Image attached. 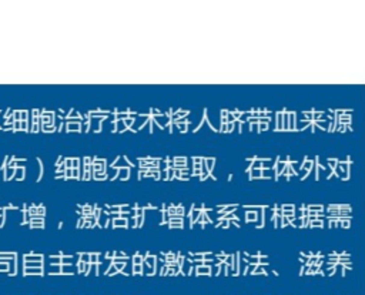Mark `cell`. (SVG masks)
Listing matches in <instances>:
<instances>
[{
  "instance_id": "37",
  "label": "cell",
  "mask_w": 365,
  "mask_h": 295,
  "mask_svg": "<svg viewBox=\"0 0 365 295\" xmlns=\"http://www.w3.org/2000/svg\"><path fill=\"white\" fill-rule=\"evenodd\" d=\"M167 269H169V267H167V265L164 264V265H163V268H161V271H160V275H163V277H164V275L167 274Z\"/></svg>"
},
{
  "instance_id": "29",
  "label": "cell",
  "mask_w": 365,
  "mask_h": 295,
  "mask_svg": "<svg viewBox=\"0 0 365 295\" xmlns=\"http://www.w3.org/2000/svg\"><path fill=\"white\" fill-rule=\"evenodd\" d=\"M329 228H339V220H329Z\"/></svg>"
},
{
  "instance_id": "27",
  "label": "cell",
  "mask_w": 365,
  "mask_h": 295,
  "mask_svg": "<svg viewBox=\"0 0 365 295\" xmlns=\"http://www.w3.org/2000/svg\"><path fill=\"white\" fill-rule=\"evenodd\" d=\"M274 225H275V228H283V217H275Z\"/></svg>"
},
{
  "instance_id": "6",
  "label": "cell",
  "mask_w": 365,
  "mask_h": 295,
  "mask_svg": "<svg viewBox=\"0 0 365 295\" xmlns=\"http://www.w3.org/2000/svg\"><path fill=\"white\" fill-rule=\"evenodd\" d=\"M257 220H258V213H257L255 210H248L247 213H245V221L247 223H255Z\"/></svg>"
},
{
  "instance_id": "13",
  "label": "cell",
  "mask_w": 365,
  "mask_h": 295,
  "mask_svg": "<svg viewBox=\"0 0 365 295\" xmlns=\"http://www.w3.org/2000/svg\"><path fill=\"white\" fill-rule=\"evenodd\" d=\"M67 131H82V123H70V124H67Z\"/></svg>"
},
{
  "instance_id": "3",
  "label": "cell",
  "mask_w": 365,
  "mask_h": 295,
  "mask_svg": "<svg viewBox=\"0 0 365 295\" xmlns=\"http://www.w3.org/2000/svg\"><path fill=\"white\" fill-rule=\"evenodd\" d=\"M312 168H314V160H310L308 157H305V158L302 160V164H301V167H300V171H308V173H311V171H312Z\"/></svg>"
},
{
  "instance_id": "18",
  "label": "cell",
  "mask_w": 365,
  "mask_h": 295,
  "mask_svg": "<svg viewBox=\"0 0 365 295\" xmlns=\"http://www.w3.org/2000/svg\"><path fill=\"white\" fill-rule=\"evenodd\" d=\"M175 214H177V215H183V217H184L185 208H184V205H183V204H175Z\"/></svg>"
},
{
  "instance_id": "33",
  "label": "cell",
  "mask_w": 365,
  "mask_h": 295,
  "mask_svg": "<svg viewBox=\"0 0 365 295\" xmlns=\"http://www.w3.org/2000/svg\"><path fill=\"white\" fill-rule=\"evenodd\" d=\"M288 225H291V223H289V220L287 218V217H283V228H285V227H288Z\"/></svg>"
},
{
  "instance_id": "35",
  "label": "cell",
  "mask_w": 365,
  "mask_h": 295,
  "mask_svg": "<svg viewBox=\"0 0 365 295\" xmlns=\"http://www.w3.org/2000/svg\"><path fill=\"white\" fill-rule=\"evenodd\" d=\"M104 257H106V260H113L114 258V251H109Z\"/></svg>"
},
{
  "instance_id": "34",
  "label": "cell",
  "mask_w": 365,
  "mask_h": 295,
  "mask_svg": "<svg viewBox=\"0 0 365 295\" xmlns=\"http://www.w3.org/2000/svg\"><path fill=\"white\" fill-rule=\"evenodd\" d=\"M203 160V157H193V164H201Z\"/></svg>"
},
{
  "instance_id": "39",
  "label": "cell",
  "mask_w": 365,
  "mask_h": 295,
  "mask_svg": "<svg viewBox=\"0 0 365 295\" xmlns=\"http://www.w3.org/2000/svg\"><path fill=\"white\" fill-rule=\"evenodd\" d=\"M307 268H308V265H304V267L301 268V269H300V275H304L305 271H307Z\"/></svg>"
},
{
  "instance_id": "40",
  "label": "cell",
  "mask_w": 365,
  "mask_h": 295,
  "mask_svg": "<svg viewBox=\"0 0 365 295\" xmlns=\"http://www.w3.org/2000/svg\"><path fill=\"white\" fill-rule=\"evenodd\" d=\"M71 177V168H67L66 170V178H70Z\"/></svg>"
},
{
  "instance_id": "5",
  "label": "cell",
  "mask_w": 365,
  "mask_h": 295,
  "mask_svg": "<svg viewBox=\"0 0 365 295\" xmlns=\"http://www.w3.org/2000/svg\"><path fill=\"white\" fill-rule=\"evenodd\" d=\"M297 130V114L295 113H288V131Z\"/></svg>"
},
{
  "instance_id": "20",
  "label": "cell",
  "mask_w": 365,
  "mask_h": 295,
  "mask_svg": "<svg viewBox=\"0 0 365 295\" xmlns=\"http://www.w3.org/2000/svg\"><path fill=\"white\" fill-rule=\"evenodd\" d=\"M224 264H225V265H230V267H231V269H233V264H234V254H231V255H228V254H227V257H225V260H224Z\"/></svg>"
},
{
  "instance_id": "22",
  "label": "cell",
  "mask_w": 365,
  "mask_h": 295,
  "mask_svg": "<svg viewBox=\"0 0 365 295\" xmlns=\"http://www.w3.org/2000/svg\"><path fill=\"white\" fill-rule=\"evenodd\" d=\"M169 227L171 229H180L184 228V223H169Z\"/></svg>"
},
{
  "instance_id": "15",
  "label": "cell",
  "mask_w": 365,
  "mask_h": 295,
  "mask_svg": "<svg viewBox=\"0 0 365 295\" xmlns=\"http://www.w3.org/2000/svg\"><path fill=\"white\" fill-rule=\"evenodd\" d=\"M308 227L310 228H315V227H320V228H324V223H322L320 218L317 220H312V221H310V224H308Z\"/></svg>"
},
{
  "instance_id": "23",
  "label": "cell",
  "mask_w": 365,
  "mask_h": 295,
  "mask_svg": "<svg viewBox=\"0 0 365 295\" xmlns=\"http://www.w3.org/2000/svg\"><path fill=\"white\" fill-rule=\"evenodd\" d=\"M312 111H314V110H310V111H304V113H302V118H304V120H307V121H310V123H311V121H312Z\"/></svg>"
},
{
  "instance_id": "16",
  "label": "cell",
  "mask_w": 365,
  "mask_h": 295,
  "mask_svg": "<svg viewBox=\"0 0 365 295\" xmlns=\"http://www.w3.org/2000/svg\"><path fill=\"white\" fill-rule=\"evenodd\" d=\"M101 255V252H91L90 254V264H100V261H98V257Z\"/></svg>"
},
{
  "instance_id": "21",
  "label": "cell",
  "mask_w": 365,
  "mask_h": 295,
  "mask_svg": "<svg viewBox=\"0 0 365 295\" xmlns=\"http://www.w3.org/2000/svg\"><path fill=\"white\" fill-rule=\"evenodd\" d=\"M327 164H328V167L331 170H335L337 168V165H338V158H328L327 160Z\"/></svg>"
},
{
  "instance_id": "26",
  "label": "cell",
  "mask_w": 365,
  "mask_h": 295,
  "mask_svg": "<svg viewBox=\"0 0 365 295\" xmlns=\"http://www.w3.org/2000/svg\"><path fill=\"white\" fill-rule=\"evenodd\" d=\"M281 210L283 211H295V205L294 204H284V205H281Z\"/></svg>"
},
{
  "instance_id": "9",
  "label": "cell",
  "mask_w": 365,
  "mask_h": 295,
  "mask_svg": "<svg viewBox=\"0 0 365 295\" xmlns=\"http://www.w3.org/2000/svg\"><path fill=\"white\" fill-rule=\"evenodd\" d=\"M258 178H262V170L252 168L250 173V180H258Z\"/></svg>"
},
{
  "instance_id": "24",
  "label": "cell",
  "mask_w": 365,
  "mask_h": 295,
  "mask_svg": "<svg viewBox=\"0 0 365 295\" xmlns=\"http://www.w3.org/2000/svg\"><path fill=\"white\" fill-rule=\"evenodd\" d=\"M268 126H270V123H264V121H260V123H258V133L268 130Z\"/></svg>"
},
{
  "instance_id": "12",
  "label": "cell",
  "mask_w": 365,
  "mask_h": 295,
  "mask_svg": "<svg viewBox=\"0 0 365 295\" xmlns=\"http://www.w3.org/2000/svg\"><path fill=\"white\" fill-rule=\"evenodd\" d=\"M254 268H255V269H254V271L251 272V275H260V274H262V275H268L267 271H265V269L262 268L261 264H257V265H255Z\"/></svg>"
},
{
  "instance_id": "7",
  "label": "cell",
  "mask_w": 365,
  "mask_h": 295,
  "mask_svg": "<svg viewBox=\"0 0 365 295\" xmlns=\"http://www.w3.org/2000/svg\"><path fill=\"white\" fill-rule=\"evenodd\" d=\"M215 163H217V160L213 158V157H210V158H204V164H206V167H207L208 173L210 174H213V170H214V165H215Z\"/></svg>"
},
{
  "instance_id": "14",
  "label": "cell",
  "mask_w": 365,
  "mask_h": 295,
  "mask_svg": "<svg viewBox=\"0 0 365 295\" xmlns=\"http://www.w3.org/2000/svg\"><path fill=\"white\" fill-rule=\"evenodd\" d=\"M173 126H177V128H178L180 133H187L188 131V126H190V121H187V123H178V124H173Z\"/></svg>"
},
{
  "instance_id": "19",
  "label": "cell",
  "mask_w": 365,
  "mask_h": 295,
  "mask_svg": "<svg viewBox=\"0 0 365 295\" xmlns=\"http://www.w3.org/2000/svg\"><path fill=\"white\" fill-rule=\"evenodd\" d=\"M113 262V261H111ZM113 265H114V268L117 269V272L120 274L123 269L125 268V265H127V262H113Z\"/></svg>"
},
{
  "instance_id": "38",
  "label": "cell",
  "mask_w": 365,
  "mask_h": 295,
  "mask_svg": "<svg viewBox=\"0 0 365 295\" xmlns=\"http://www.w3.org/2000/svg\"><path fill=\"white\" fill-rule=\"evenodd\" d=\"M220 131H221V133H227V123H221Z\"/></svg>"
},
{
  "instance_id": "41",
  "label": "cell",
  "mask_w": 365,
  "mask_h": 295,
  "mask_svg": "<svg viewBox=\"0 0 365 295\" xmlns=\"http://www.w3.org/2000/svg\"><path fill=\"white\" fill-rule=\"evenodd\" d=\"M228 114V110H221V117H227Z\"/></svg>"
},
{
  "instance_id": "25",
  "label": "cell",
  "mask_w": 365,
  "mask_h": 295,
  "mask_svg": "<svg viewBox=\"0 0 365 295\" xmlns=\"http://www.w3.org/2000/svg\"><path fill=\"white\" fill-rule=\"evenodd\" d=\"M79 258H80V261H83V262H90V254L80 252V254H79Z\"/></svg>"
},
{
  "instance_id": "8",
  "label": "cell",
  "mask_w": 365,
  "mask_h": 295,
  "mask_svg": "<svg viewBox=\"0 0 365 295\" xmlns=\"http://www.w3.org/2000/svg\"><path fill=\"white\" fill-rule=\"evenodd\" d=\"M275 124H277V126L274 127V130L283 131V111L275 114Z\"/></svg>"
},
{
  "instance_id": "42",
  "label": "cell",
  "mask_w": 365,
  "mask_h": 295,
  "mask_svg": "<svg viewBox=\"0 0 365 295\" xmlns=\"http://www.w3.org/2000/svg\"><path fill=\"white\" fill-rule=\"evenodd\" d=\"M84 164H91V158L90 157H86L84 158Z\"/></svg>"
},
{
  "instance_id": "1",
  "label": "cell",
  "mask_w": 365,
  "mask_h": 295,
  "mask_svg": "<svg viewBox=\"0 0 365 295\" xmlns=\"http://www.w3.org/2000/svg\"><path fill=\"white\" fill-rule=\"evenodd\" d=\"M117 170V175H116V180H120V181H125L130 178V170L131 167L125 165V167H120V168H116Z\"/></svg>"
},
{
  "instance_id": "17",
  "label": "cell",
  "mask_w": 365,
  "mask_h": 295,
  "mask_svg": "<svg viewBox=\"0 0 365 295\" xmlns=\"http://www.w3.org/2000/svg\"><path fill=\"white\" fill-rule=\"evenodd\" d=\"M143 261H144V255H141L140 252H136L133 255V264H143Z\"/></svg>"
},
{
  "instance_id": "4",
  "label": "cell",
  "mask_w": 365,
  "mask_h": 295,
  "mask_svg": "<svg viewBox=\"0 0 365 295\" xmlns=\"http://www.w3.org/2000/svg\"><path fill=\"white\" fill-rule=\"evenodd\" d=\"M127 225H128V220L127 218L111 220V227L113 228H127Z\"/></svg>"
},
{
  "instance_id": "11",
  "label": "cell",
  "mask_w": 365,
  "mask_h": 295,
  "mask_svg": "<svg viewBox=\"0 0 365 295\" xmlns=\"http://www.w3.org/2000/svg\"><path fill=\"white\" fill-rule=\"evenodd\" d=\"M131 268H133V274H134V275H143V272H144L143 264H133Z\"/></svg>"
},
{
  "instance_id": "36",
  "label": "cell",
  "mask_w": 365,
  "mask_h": 295,
  "mask_svg": "<svg viewBox=\"0 0 365 295\" xmlns=\"http://www.w3.org/2000/svg\"><path fill=\"white\" fill-rule=\"evenodd\" d=\"M69 117H76V118H82V115L79 114L77 111H74V110L71 111V114H69ZM69 117H67V118H69Z\"/></svg>"
},
{
  "instance_id": "30",
  "label": "cell",
  "mask_w": 365,
  "mask_h": 295,
  "mask_svg": "<svg viewBox=\"0 0 365 295\" xmlns=\"http://www.w3.org/2000/svg\"><path fill=\"white\" fill-rule=\"evenodd\" d=\"M167 213H169V215H175V204H171L167 207Z\"/></svg>"
},
{
  "instance_id": "28",
  "label": "cell",
  "mask_w": 365,
  "mask_h": 295,
  "mask_svg": "<svg viewBox=\"0 0 365 295\" xmlns=\"http://www.w3.org/2000/svg\"><path fill=\"white\" fill-rule=\"evenodd\" d=\"M114 258H124V260H128V255L123 251H116L114 252Z\"/></svg>"
},
{
  "instance_id": "10",
  "label": "cell",
  "mask_w": 365,
  "mask_h": 295,
  "mask_svg": "<svg viewBox=\"0 0 365 295\" xmlns=\"http://www.w3.org/2000/svg\"><path fill=\"white\" fill-rule=\"evenodd\" d=\"M93 178L97 181H101V180H107L109 178V174H107V171H97V173H93Z\"/></svg>"
},
{
  "instance_id": "32",
  "label": "cell",
  "mask_w": 365,
  "mask_h": 295,
  "mask_svg": "<svg viewBox=\"0 0 365 295\" xmlns=\"http://www.w3.org/2000/svg\"><path fill=\"white\" fill-rule=\"evenodd\" d=\"M235 128V123H227V133H233Z\"/></svg>"
},
{
  "instance_id": "31",
  "label": "cell",
  "mask_w": 365,
  "mask_h": 295,
  "mask_svg": "<svg viewBox=\"0 0 365 295\" xmlns=\"http://www.w3.org/2000/svg\"><path fill=\"white\" fill-rule=\"evenodd\" d=\"M225 120H227V123H235V118L234 115H233V113L228 110V114H227V117H225Z\"/></svg>"
},
{
  "instance_id": "2",
  "label": "cell",
  "mask_w": 365,
  "mask_h": 295,
  "mask_svg": "<svg viewBox=\"0 0 365 295\" xmlns=\"http://www.w3.org/2000/svg\"><path fill=\"white\" fill-rule=\"evenodd\" d=\"M211 265H204V264H201V265H197L196 267V275H207V277H210L211 275Z\"/></svg>"
}]
</instances>
